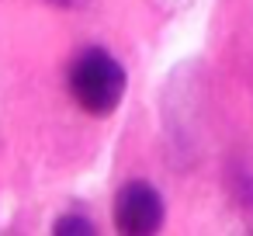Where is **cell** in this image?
I'll use <instances>...</instances> for the list:
<instances>
[{"mask_svg": "<svg viewBox=\"0 0 253 236\" xmlns=\"http://www.w3.org/2000/svg\"><path fill=\"white\" fill-rule=\"evenodd\" d=\"M125 70L108 49H84L70 66V94L87 115H111L125 97Z\"/></svg>", "mask_w": 253, "mask_h": 236, "instance_id": "6da1fadb", "label": "cell"}, {"mask_svg": "<svg viewBox=\"0 0 253 236\" xmlns=\"http://www.w3.org/2000/svg\"><path fill=\"white\" fill-rule=\"evenodd\" d=\"M115 226L125 236H153L163 226V198L153 184L132 181L115 198Z\"/></svg>", "mask_w": 253, "mask_h": 236, "instance_id": "7a4b0ae2", "label": "cell"}, {"mask_svg": "<svg viewBox=\"0 0 253 236\" xmlns=\"http://www.w3.org/2000/svg\"><path fill=\"white\" fill-rule=\"evenodd\" d=\"M56 233H94V226H90V219H84V215H63L56 226H52Z\"/></svg>", "mask_w": 253, "mask_h": 236, "instance_id": "3957f363", "label": "cell"}]
</instances>
